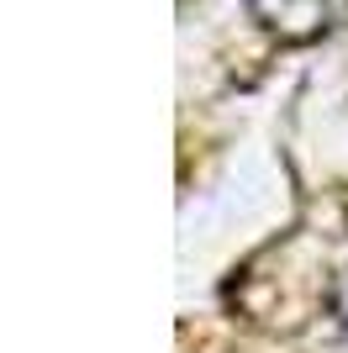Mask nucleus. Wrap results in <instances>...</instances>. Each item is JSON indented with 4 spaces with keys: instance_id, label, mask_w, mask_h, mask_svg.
<instances>
[{
    "instance_id": "f257e3e1",
    "label": "nucleus",
    "mask_w": 348,
    "mask_h": 353,
    "mask_svg": "<svg viewBox=\"0 0 348 353\" xmlns=\"http://www.w3.org/2000/svg\"><path fill=\"white\" fill-rule=\"evenodd\" d=\"M253 11L285 37H317L343 21L348 0H253Z\"/></svg>"
}]
</instances>
